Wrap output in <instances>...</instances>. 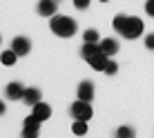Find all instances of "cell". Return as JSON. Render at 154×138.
<instances>
[{"instance_id": "9a60e30c", "label": "cell", "mask_w": 154, "mask_h": 138, "mask_svg": "<svg viewBox=\"0 0 154 138\" xmlns=\"http://www.w3.org/2000/svg\"><path fill=\"white\" fill-rule=\"evenodd\" d=\"M72 134H76V136H85V134H87V120H74V125H72Z\"/></svg>"}, {"instance_id": "cb8c5ba5", "label": "cell", "mask_w": 154, "mask_h": 138, "mask_svg": "<svg viewBox=\"0 0 154 138\" xmlns=\"http://www.w3.org/2000/svg\"><path fill=\"white\" fill-rule=\"evenodd\" d=\"M100 2H109V0H100Z\"/></svg>"}, {"instance_id": "d6986e66", "label": "cell", "mask_w": 154, "mask_h": 138, "mask_svg": "<svg viewBox=\"0 0 154 138\" xmlns=\"http://www.w3.org/2000/svg\"><path fill=\"white\" fill-rule=\"evenodd\" d=\"M103 71L107 74V76H114V74L119 71V65H116V62L112 60V58H109V60H107V65H105V69H103Z\"/></svg>"}, {"instance_id": "8fae6325", "label": "cell", "mask_w": 154, "mask_h": 138, "mask_svg": "<svg viewBox=\"0 0 154 138\" xmlns=\"http://www.w3.org/2000/svg\"><path fill=\"white\" fill-rule=\"evenodd\" d=\"M107 60H109V56L105 54V51H98V54H94L87 62H89V67H92V69H96V71H103L105 65H107Z\"/></svg>"}, {"instance_id": "e0dca14e", "label": "cell", "mask_w": 154, "mask_h": 138, "mask_svg": "<svg viewBox=\"0 0 154 138\" xmlns=\"http://www.w3.org/2000/svg\"><path fill=\"white\" fill-rule=\"evenodd\" d=\"M125 20H127V16H125V14H119V16H116V18L112 20V27H114L116 31H119V34H121V29H123Z\"/></svg>"}, {"instance_id": "7c38bea8", "label": "cell", "mask_w": 154, "mask_h": 138, "mask_svg": "<svg viewBox=\"0 0 154 138\" xmlns=\"http://www.w3.org/2000/svg\"><path fill=\"white\" fill-rule=\"evenodd\" d=\"M98 45H100V51H105L109 58L119 51V40H114V38H103V40H98Z\"/></svg>"}, {"instance_id": "7a4b0ae2", "label": "cell", "mask_w": 154, "mask_h": 138, "mask_svg": "<svg viewBox=\"0 0 154 138\" xmlns=\"http://www.w3.org/2000/svg\"><path fill=\"white\" fill-rule=\"evenodd\" d=\"M143 27H145V25H143V20L139 18V16H127L123 29H121V36L127 38V40H136L143 34Z\"/></svg>"}, {"instance_id": "2e32d148", "label": "cell", "mask_w": 154, "mask_h": 138, "mask_svg": "<svg viewBox=\"0 0 154 138\" xmlns=\"http://www.w3.org/2000/svg\"><path fill=\"white\" fill-rule=\"evenodd\" d=\"M83 40H85V42H98V40H100V36H98V31H96V29H87V31L83 34Z\"/></svg>"}, {"instance_id": "52a82bcc", "label": "cell", "mask_w": 154, "mask_h": 138, "mask_svg": "<svg viewBox=\"0 0 154 138\" xmlns=\"http://www.w3.org/2000/svg\"><path fill=\"white\" fill-rule=\"evenodd\" d=\"M23 92H25V87H23L20 80H11V82H7V87H5V96L9 100H23Z\"/></svg>"}, {"instance_id": "9c48e42d", "label": "cell", "mask_w": 154, "mask_h": 138, "mask_svg": "<svg viewBox=\"0 0 154 138\" xmlns=\"http://www.w3.org/2000/svg\"><path fill=\"white\" fill-rule=\"evenodd\" d=\"M76 98H81V100H87V103H92V98H94V82H92V80H83L81 85H78Z\"/></svg>"}, {"instance_id": "7402d4cb", "label": "cell", "mask_w": 154, "mask_h": 138, "mask_svg": "<svg viewBox=\"0 0 154 138\" xmlns=\"http://www.w3.org/2000/svg\"><path fill=\"white\" fill-rule=\"evenodd\" d=\"M145 47H147L150 51H154V34H147V36H145Z\"/></svg>"}, {"instance_id": "ac0fdd59", "label": "cell", "mask_w": 154, "mask_h": 138, "mask_svg": "<svg viewBox=\"0 0 154 138\" xmlns=\"http://www.w3.org/2000/svg\"><path fill=\"white\" fill-rule=\"evenodd\" d=\"M116 136L119 138H132L134 136V129H132V127H119V129H116Z\"/></svg>"}, {"instance_id": "4fadbf2b", "label": "cell", "mask_w": 154, "mask_h": 138, "mask_svg": "<svg viewBox=\"0 0 154 138\" xmlns=\"http://www.w3.org/2000/svg\"><path fill=\"white\" fill-rule=\"evenodd\" d=\"M0 62H2L5 67H14L16 62H18V54H16L11 47H9V49H5L2 54H0Z\"/></svg>"}, {"instance_id": "277c9868", "label": "cell", "mask_w": 154, "mask_h": 138, "mask_svg": "<svg viewBox=\"0 0 154 138\" xmlns=\"http://www.w3.org/2000/svg\"><path fill=\"white\" fill-rule=\"evenodd\" d=\"M40 120L36 118V116H27L25 118V123H23V136L25 138H34V136H38L40 134Z\"/></svg>"}, {"instance_id": "5bb4252c", "label": "cell", "mask_w": 154, "mask_h": 138, "mask_svg": "<svg viewBox=\"0 0 154 138\" xmlns=\"http://www.w3.org/2000/svg\"><path fill=\"white\" fill-rule=\"evenodd\" d=\"M98 51H100L98 42H85V45L81 47V56L85 58V60H89V58H92L94 54H98Z\"/></svg>"}, {"instance_id": "5b68a950", "label": "cell", "mask_w": 154, "mask_h": 138, "mask_svg": "<svg viewBox=\"0 0 154 138\" xmlns=\"http://www.w3.org/2000/svg\"><path fill=\"white\" fill-rule=\"evenodd\" d=\"M36 11H38V16H42V18H51L54 14H58V0H38Z\"/></svg>"}, {"instance_id": "ba28073f", "label": "cell", "mask_w": 154, "mask_h": 138, "mask_svg": "<svg viewBox=\"0 0 154 138\" xmlns=\"http://www.w3.org/2000/svg\"><path fill=\"white\" fill-rule=\"evenodd\" d=\"M31 116H36L40 123H45V120L51 116V107H49L47 103H42V100H38V103L31 107Z\"/></svg>"}, {"instance_id": "d4e9b609", "label": "cell", "mask_w": 154, "mask_h": 138, "mask_svg": "<svg viewBox=\"0 0 154 138\" xmlns=\"http://www.w3.org/2000/svg\"><path fill=\"white\" fill-rule=\"evenodd\" d=\"M0 45H2V38H0Z\"/></svg>"}, {"instance_id": "603a6c76", "label": "cell", "mask_w": 154, "mask_h": 138, "mask_svg": "<svg viewBox=\"0 0 154 138\" xmlns=\"http://www.w3.org/2000/svg\"><path fill=\"white\" fill-rule=\"evenodd\" d=\"M5 111H7V107H5V103L0 100V116H5Z\"/></svg>"}, {"instance_id": "8992f818", "label": "cell", "mask_w": 154, "mask_h": 138, "mask_svg": "<svg viewBox=\"0 0 154 138\" xmlns=\"http://www.w3.org/2000/svg\"><path fill=\"white\" fill-rule=\"evenodd\" d=\"M11 49L18 54V58H23V56H27L31 51V40L27 38V36H16V38L11 40Z\"/></svg>"}, {"instance_id": "6da1fadb", "label": "cell", "mask_w": 154, "mask_h": 138, "mask_svg": "<svg viewBox=\"0 0 154 138\" xmlns=\"http://www.w3.org/2000/svg\"><path fill=\"white\" fill-rule=\"evenodd\" d=\"M49 29H51L54 36H58V38H72V36L78 31V25H76L74 18H69V16L54 14L49 18Z\"/></svg>"}, {"instance_id": "ffe728a7", "label": "cell", "mask_w": 154, "mask_h": 138, "mask_svg": "<svg viewBox=\"0 0 154 138\" xmlns=\"http://www.w3.org/2000/svg\"><path fill=\"white\" fill-rule=\"evenodd\" d=\"M89 2L92 0H74V7L76 9H89Z\"/></svg>"}, {"instance_id": "3957f363", "label": "cell", "mask_w": 154, "mask_h": 138, "mask_svg": "<svg viewBox=\"0 0 154 138\" xmlns=\"http://www.w3.org/2000/svg\"><path fill=\"white\" fill-rule=\"evenodd\" d=\"M69 116H74V120H89L94 116V109L87 100H74L72 107H69Z\"/></svg>"}, {"instance_id": "30bf717a", "label": "cell", "mask_w": 154, "mask_h": 138, "mask_svg": "<svg viewBox=\"0 0 154 138\" xmlns=\"http://www.w3.org/2000/svg\"><path fill=\"white\" fill-rule=\"evenodd\" d=\"M38 100H42V94H40L38 87H25V92H23V103H25V105L34 107Z\"/></svg>"}, {"instance_id": "44dd1931", "label": "cell", "mask_w": 154, "mask_h": 138, "mask_svg": "<svg viewBox=\"0 0 154 138\" xmlns=\"http://www.w3.org/2000/svg\"><path fill=\"white\" fill-rule=\"evenodd\" d=\"M145 14L154 18V0H145Z\"/></svg>"}]
</instances>
